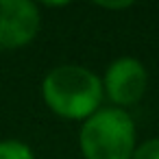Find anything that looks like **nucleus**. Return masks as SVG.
Segmentation results:
<instances>
[{"label":"nucleus","instance_id":"obj_6","mask_svg":"<svg viewBox=\"0 0 159 159\" xmlns=\"http://www.w3.org/2000/svg\"><path fill=\"white\" fill-rule=\"evenodd\" d=\"M131 159H159V137H150L139 144Z\"/></svg>","mask_w":159,"mask_h":159},{"label":"nucleus","instance_id":"obj_4","mask_svg":"<svg viewBox=\"0 0 159 159\" xmlns=\"http://www.w3.org/2000/svg\"><path fill=\"white\" fill-rule=\"evenodd\" d=\"M42 29L39 7L31 0H0V50L29 46Z\"/></svg>","mask_w":159,"mask_h":159},{"label":"nucleus","instance_id":"obj_2","mask_svg":"<svg viewBox=\"0 0 159 159\" xmlns=\"http://www.w3.org/2000/svg\"><path fill=\"white\" fill-rule=\"evenodd\" d=\"M83 159H131L137 148V131L129 111L100 107L79 131Z\"/></svg>","mask_w":159,"mask_h":159},{"label":"nucleus","instance_id":"obj_1","mask_svg":"<svg viewBox=\"0 0 159 159\" xmlns=\"http://www.w3.org/2000/svg\"><path fill=\"white\" fill-rule=\"evenodd\" d=\"M42 98L55 116L63 120L85 122L100 109L105 92L100 76L89 68L79 63H63L52 68L44 76Z\"/></svg>","mask_w":159,"mask_h":159},{"label":"nucleus","instance_id":"obj_5","mask_svg":"<svg viewBox=\"0 0 159 159\" xmlns=\"http://www.w3.org/2000/svg\"><path fill=\"white\" fill-rule=\"evenodd\" d=\"M0 159H35V152L20 139H0Z\"/></svg>","mask_w":159,"mask_h":159},{"label":"nucleus","instance_id":"obj_7","mask_svg":"<svg viewBox=\"0 0 159 159\" xmlns=\"http://www.w3.org/2000/svg\"><path fill=\"white\" fill-rule=\"evenodd\" d=\"M98 7H102V9H129L131 2H100Z\"/></svg>","mask_w":159,"mask_h":159},{"label":"nucleus","instance_id":"obj_3","mask_svg":"<svg viewBox=\"0 0 159 159\" xmlns=\"http://www.w3.org/2000/svg\"><path fill=\"white\" fill-rule=\"evenodd\" d=\"M102 92L111 107L129 109L137 105L148 87V72L144 63L135 57H118L111 61L102 74Z\"/></svg>","mask_w":159,"mask_h":159}]
</instances>
